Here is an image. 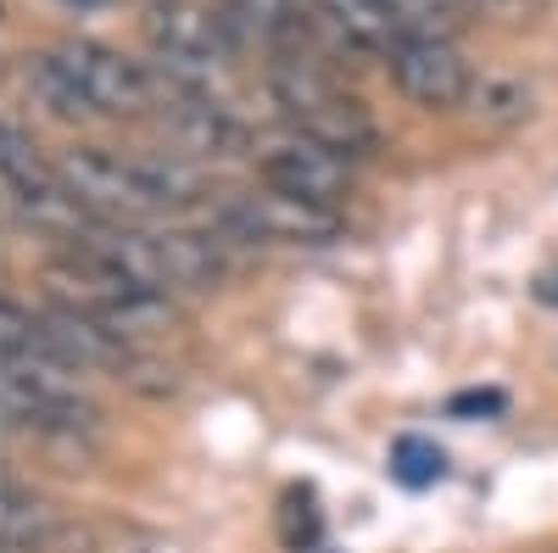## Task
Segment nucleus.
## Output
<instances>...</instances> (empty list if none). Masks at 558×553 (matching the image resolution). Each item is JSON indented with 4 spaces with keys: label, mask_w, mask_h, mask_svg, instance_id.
<instances>
[{
    "label": "nucleus",
    "mask_w": 558,
    "mask_h": 553,
    "mask_svg": "<svg viewBox=\"0 0 558 553\" xmlns=\"http://www.w3.org/2000/svg\"><path fill=\"white\" fill-rule=\"evenodd\" d=\"M23 84H28V96H34L45 112H57V118H96V112H89V101L78 96V84L62 73V62H57L51 51L23 62Z\"/></svg>",
    "instance_id": "nucleus-14"
},
{
    "label": "nucleus",
    "mask_w": 558,
    "mask_h": 553,
    "mask_svg": "<svg viewBox=\"0 0 558 553\" xmlns=\"http://www.w3.org/2000/svg\"><path fill=\"white\" fill-rule=\"evenodd\" d=\"M313 7L330 17V28L357 45V51H386L391 57V45H397V28L391 17L380 12V0H313Z\"/></svg>",
    "instance_id": "nucleus-13"
},
{
    "label": "nucleus",
    "mask_w": 558,
    "mask_h": 553,
    "mask_svg": "<svg viewBox=\"0 0 558 553\" xmlns=\"http://www.w3.org/2000/svg\"><path fill=\"white\" fill-rule=\"evenodd\" d=\"M0 413L51 442H84L96 436V420H101L84 402L73 375H45V369H17V363H0Z\"/></svg>",
    "instance_id": "nucleus-4"
},
{
    "label": "nucleus",
    "mask_w": 558,
    "mask_h": 553,
    "mask_svg": "<svg viewBox=\"0 0 558 553\" xmlns=\"http://www.w3.org/2000/svg\"><path fill=\"white\" fill-rule=\"evenodd\" d=\"M536 297H542L547 308H558V274H542V286H536Z\"/></svg>",
    "instance_id": "nucleus-19"
},
{
    "label": "nucleus",
    "mask_w": 558,
    "mask_h": 553,
    "mask_svg": "<svg viewBox=\"0 0 558 553\" xmlns=\"http://www.w3.org/2000/svg\"><path fill=\"white\" fill-rule=\"evenodd\" d=\"M274 96H279V107H286V118H291L296 134H307V141L341 152L347 163L375 152V123H368V112L352 96H341V89L324 79V73H313L302 62H286V68L274 73Z\"/></svg>",
    "instance_id": "nucleus-2"
},
{
    "label": "nucleus",
    "mask_w": 558,
    "mask_h": 553,
    "mask_svg": "<svg viewBox=\"0 0 558 553\" xmlns=\"http://www.w3.org/2000/svg\"><path fill=\"white\" fill-rule=\"evenodd\" d=\"M441 470H447V458H441L436 442L402 436L397 453H391V476H397L402 486H430V481H441Z\"/></svg>",
    "instance_id": "nucleus-15"
},
{
    "label": "nucleus",
    "mask_w": 558,
    "mask_h": 553,
    "mask_svg": "<svg viewBox=\"0 0 558 553\" xmlns=\"http://www.w3.org/2000/svg\"><path fill=\"white\" fill-rule=\"evenodd\" d=\"M57 537H62V526L39 497H28L17 486H0V542L12 553H45Z\"/></svg>",
    "instance_id": "nucleus-12"
},
{
    "label": "nucleus",
    "mask_w": 558,
    "mask_h": 553,
    "mask_svg": "<svg viewBox=\"0 0 558 553\" xmlns=\"http://www.w3.org/2000/svg\"><path fill=\"white\" fill-rule=\"evenodd\" d=\"M57 168L68 179V191L84 202V213L101 218V224H129V218L162 213L157 196H151V184H146L140 157H112V152H96V146H78Z\"/></svg>",
    "instance_id": "nucleus-7"
},
{
    "label": "nucleus",
    "mask_w": 558,
    "mask_h": 553,
    "mask_svg": "<svg viewBox=\"0 0 558 553\" xmlns=\"http://www.w3.org/2000/svg\"><path fill=\"white\" fill-rule=\"evenodd\" d=\"M263 179L286 196L318 202V207H336L347 196V157L307 141V134H279V141L263 146Z\"/></svg>",
    "instance_id": "nucleus-10"
},
{
    "label": "nucleus",
    "mask_w": 558,
    "mask_h": 553,
    "mask_svg": "<svg viewBox=\"0 0 558 553\" xmlns=\"http://www.w3.org/2000/svg\"><path fill=\"white\" fill-rule=\"evenodd\" d=\"M235 7L252 23H268V28H286V17H291V0H235Z\"/></svg>",
    "instance_id": "nucleus-17"
},
{
    "label": "nucleus",
    "mask_w": 558,
    "mask_h": 553,
    "mask_svg": "<svg viewBox=\"0 0 558 553\" xmlns=\"http://www.w3.org/2000/svg\"><path fill=\"white\" fill-rule=\"evenodd\" d=\"M470 101H475V118L481 123H520L531 112V96L520 84H508V79H486L470 89Z\"/></svg>",
    "instance_id": "nucleus-16"
},
{
    "label": "nucleus",
    "mask_w": 558,
    "mask_h": 553,
    "mask_svg": "<svg viewBox=\"0 0 558 553\" xmlns=\"http://www.w3.org/2000/svg\"><path fill=\"white\" fill-rule=\"evenodd\" d=\"M51 57L78 84V96L89 101V112H96V118H134V112L157 107V84L140 73L134 62H123L118 51H107V45L68 39V45H57Z\"/></svg>",
    "instance_id": "nucleus-8"
},
{
    "label": "nucleus",
    "mask_w": 558,
    "mask_h": 553,
    "mask_svg": "<svg viewBox=\"0 0 558 553\" xmlns=\"http://www.w3.org/2000/svg\"><path fill=\"white\" fill-rule=\"evenodd\" d=\"M51 280H57V297H62V302L96 313L101 325H112L123 341L157 336V330H168V318H173V302H168L162 291L140 286L134 274H123L118 263H107L96 247H84V241H78L73 263L57 268Z\"/></svg>",
    "instance_id": "nucleus-1"
},
{
    "label": "nucleus",
    "mask_w": 558,
    "mask_h": 553,
    "mask_svg": "<svg viewBox=\"0 0 558 553\" xmlns=\"http://www.w3.org/2000/svg\"><path fill=\"white\" fill-rule=\"evenodd\" d=\"M146 34H151V51L168 84L213 96L223 79V39H218V23H207V12L184 7V0H157L146 17Z\"/></svg>",
    "instance_id": "nucleus-5"
},
{
    "label": "nucleus",
    "mask_w": 558,
    "mask_h": 553,
    "mask_svg": "<svg viewBox=\"0 0 558 553\" xmlns=\"http://www.w3.org/2000/svg\"><path fill=\"white\" fill-rule=\"evenodd\" d=\"M0 179H7V191H12V207L39 224V229H57V236H89L101 218H89L84 202L68 191V179L62 168L51 163H39L34 141H23V129L17 123H0Z\"/></svg>",
    "instance_id": "nucleus-3"
},
{
    "label": "nucleus",
    "mask_w": 558,
    "mask_h": 553,
    "mask_svg": "<svg viewBox=\"0 0 558 553\" xmlns=\"http://www.w3.org/2000/svg\"><path fill=\"white\" fill-rule=\"evenodd\" d=\"M157 118H162V129L173 134V141L184 152H196V157H229L241 146V129L218 107V96H196V89L168 84V101L157 107Z\"/></svg>",
    "instance_id": "nucleus-11"
},
{
    "label": "nucleus",
    "mask_w": 558,
    "mask_h": 553,
    "mask_svg": "<svg viewBox=\"0 0 558 553\" xmlns=\"http://www.w3.org/2000/svg\"><path fill=\"white\" fill-rule=\"evenodd\" d=\"M218 224L235 241H252V247H330L341 236L336 207L286 196V191H274V184L263 196H235Z\"/></svg>",
    "instance_id": "nucleus-6"
},
{
    "label": "nucleus",
    "mask_w": 558,
    "mask_h": 553,
    "mask_svg": "<svg viewBox=\"0 0 558 553\" xmlns=\"http://www.w3.org/2000/svg\"><path fill=\"white\" fill-rule=\"evenodd\" d=\"M391 73L402 84V96L430 107V112H447L458 101H470V68H463L458 45L441 39V34H413V39H397L391 45Z\"/></svg>",
    "instance_id": "nucleus-9"
},
{
    "label": "nucleus",
    "mask_w": 558,
    "mask_h": 553,
    "mask_svg": "<svg viewBox=\"0 0 558 553\" xmlns=\"http://www.w3.org/2000/svg\"><path fill=\"white\" fill-rule=\"evenodd\" d=\"M502 408V397L497 392H481V397H458L452 402V413H497Z\"/></svg>",
    "instance_id": "nucleus-18"
}]
</instances>
